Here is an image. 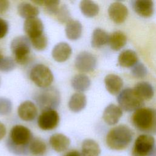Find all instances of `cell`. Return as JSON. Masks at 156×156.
Returning <instances> with one entry per match:
<instances>
[{"instance_id":"cell-31","label":"cell","mask_w":156,"mask_h":156,"mask_svg":"<svg viewBox=\"0 0 156 156\" xmlns=\"http://www.w3.org/2000/svg\"><path fill=\"white\" fill-rule=\"evenodd\" d=\"M43 5L48 13L56 15L60 9V1L58 0H46L44 1Z\"/></svg>"},{"instance_id":"cell-40","label":"cell","mask_w":156,"mask_h":156,"mask_svg":"<svg viewBox=\"0 0 156 156\" xmlns=\"http://www.w3.org/2000/svg\"><path fill=\"white\" fill-rule=\"evenodd\" d=\"M148 156H156V145L154 147V149L152 150L151 153Z\"/></svg>"},{"instance_id":"cell-5","label":"cell","mask_w":156,"mask_h":156,"mask_svg":"<svg viewBox=\"0 0 156 156\" xmlns=\"http://www.w3.org/2000/svg\"><path fill=\"white\" fill-rule=\"evenodd\" d=\"M31 43L26 36H18L11 42L10 49L15 60L20 65L26 63L30 58Z\"/></svg>"},{"instance_id":"cell-25","label":"cell","mask_w":156,"mask_h":156,"mask_svg":"<svg viewBox=\"0 0 156 156\" xmlns=\"http://www.w3.org/2000/svg\"><path fill=\"white\" fill-rule=\"evenodd\" d=\"M109 35L103 29H95L92 34L91 44L94 48H99L108 43Z\"/></svg>"},{"instance_id":"cell-28","label":"cell","mask_w":156,"mask_h":156,"mask_svg":"<svg viewBox=\"0 0 156 156\" xmlns=\"http://www.w3.org/2000/svg\"><path fill=\"white\" fill-rule=\"evenodd\" d=\"M29 154L33 156H43L47 151V146L44 140L40 138H33L29 146Z\"/></svg>"},{"instance_id":"cell-38","label":"cell","mask_w":156,"mask_h":156,"mask_svg":"<svg viewBox=\"0 0 156 156\" xmlns=\"http://www.w3.org/2000/svg\"><path fill=\"white\" fill-rule=\"evenodd\" d=\"M63 156H83L82 153L77 150L73 149L66 152Z\"/></svg>"},{"instance_id":"cell-30","label":"cell","mask_w":156,"mask_h":156,"mask_svg":"<svg viewBox=\"0 0 156 156\" xmlns=\"http://www.w3.org/2000/svg\"><path fill=\"white\" fill-rule=\"evenodd\" d=\"M29 40L33 47L38 51H43L45 49L48 45V39L44 34L37 37Z\"/></svg>"},{"instance_id":"cell-37","label":"cell","mask_w":156,"mask_h":156,"mask_svg":"<svg viewBox=\"0 0 156 156\" xmlns=\"http://www.w3.org/2000/svg\"><path fill=\"white\" fill-rule=\"evenodd\" d=\"M9 1L7 0H0V15H2L7 12L9 7Z\"/></svg>"},{"instance_id":"cell-9","label":"cell","mask_w":156,"mask_h":156,"mask_svg":"<svg viewBox=\"0 0 156 156\" xmlns=\"http://www.w3.org/2000/svg\"><path fill=\"white\" fill-rule=\"evenodd\" d=\"M58 113L54 109L43 110L38 118V126L43 130H51L56 128L59 123Z\"/></svg>"},{"instance_id":"cell-12","label":"cell","mask_w":156,"mask_h":156,"mask_svg":"<svg viewBox=\"0 0 156 156\" xmlns=\"http://www.w3.org/2000/svg\"><path fill=\"white\" fill-rule=\"evenodd\" d=\"M43 29V24L41 20L37 17L26 19L24 23V30L29 39L42 35Z\"/></svg>"},{"instance_id":"cell-6","label":"cell","mask_w":156,"mask_h":156,"mask_svg":"<svg viewBox=\"0 0 156 156\" xmlns=\"http://www.w3.org/2000/svg\"><path fill=\"white\" fill-rule=\"evenodd\" d=\"M30 80L38 87L48 88L53 82L54 76L50 69L43 64L34 66L30 72Z\"/></svg>"},{"instance_id":"cell-35","label":"cell","mask_w":156,"mask_h":156,"mask_svg":"<svg viewBox=\"0 0 156 156\" xmlns=\"http://www.w3.org/2000/svg\"><path fill=\"white\" fill-rule=\"evenodd\" d=\"M12 109L11 101L4 98H0V115H6L9 114Z\"/></svg>"},{"instance_id":"cell-39","label":"cell","mask_w":156,"mask_h":156,"mask_svg":"<svg viewBox=\"0 0 156 156\" xmlns=\"http://www.w3.org/2000/svg\"><path fill=\"white\" fill-rule=\"evenodd\" d=\"M7 133V130L5 125L0 122V141L4 138Z\"/></svg>"},{"instance_id":"cell-41","label":"cell","mask_w":156,"mask_h":156,"mask_svg":"<svg viewBox=\"0 0 156 156\" xmlns=\"http://www.w3.org/2000/svg\"><path fill=\"white\" fill-rule=\"evenodd\" d=\"M4 57V56L2 55V53H1V52L0 51V62L1 61V60L2 59V58Z\"/></svg>"},{"instance_id":"cell-18","label":"cell","mask_w":156,"mask_h":156,"mask_svg":"<svg viewBox=\"0 0 156 156\" xmlns=\"http://www.w3.org/2000/svg\"><path fill=\"white\" fill-rule=\"evenodd\" d=\"M72 53L71 46L65 42H61L56 44L52 49V56L54 60L63 62L67 60Z\"/></svg>"},{"instance_id":"cell-4","label":"cell","mask_w":156,"mask_h":156,"mask_svg":"<svg viewBox=\"0 0 156 156\" xmlns=\"http://www.w3.org/2000/svg\"><path fill=\"white\" fill-rule=\"evenodd\" d=\"M117 101L119 107L126 112H135L144 105V100L138 96L134 89L130 88L121 91Z\"/></svg>"},{"instance_id":"cell-27","label":"cell","mask_w":156,"mask_h":156,"mask_svg":"<svg viewBox=\"0 0 156 156\" xmlns=\"http://www.w3.org/2000/svg\"><path fill=\"white\" fill-rule=\"evenodd\" d=\"M133 89L144 101L149 100L154 96V88L149 82L144 81L140 82L135 85Z\"/></svg>"},{"instance_id":"cell-26","label":"cell","mask_w":156,"mask_h":156,"mask_svg":"<svg viewBox=\"0 0 156 156\" xmlns=\"http://www.w3.org/2000/svg\"><path fill=\"white\" fill-rule=\"evenodd\" d=\"M91 85L90 78L84 74H79L73 77L71 80V85L74 90L79 93L87 90Z\"/></svg>"},{"instance_id":"cell-17","label":"cell","mask_w":156,"mask_h":156,"mask_svg":"<svg viewBox=\"0 0 156 156\" xmlns=\"http://www.w3.org/2000/svg\"><path fill=\"white\" fill-rule=\"evenodd\" d=\"M104 83L107 90L112 95L119 94L123 87L122 79L114 74L107 75L104 78Z\"/></svg>"},{"instance_id":"cell-22","label":"cell","mask_w":156,"mask_h":156,"mask_svg":"<svg viewBox=\"0 0 156 156\" xmlns=\"http://www.w3.org/2000/svg\"><path fill=\"white\" fill-rule=\"evenodd\" d=\"M82 26L80 21L71 20L66 24L65 34L67 38L70 40L79 39L82 34Z\"/></svg>"},{"instance_id":"cell-13","label":"cell","mask_w":156,"mask_h":156,"mask_svg":"<svg viewBox=\"0 0 156 156\" xmlns=\"http://www.w3.org/2000/svg\"><path fill=\"white\" fill-rule=\"evenodd\" d=\"M122 115V109L115 104H110L104 109L102 118L107 124L113 126L118 123Z\"/></svg>"},{"instance_id":"cell-24","label":"cell","mask_w":156,"mask_h":156,"mask_svg":"<svg viewBox=\"0 0 156 156\" xmlns=\"http://www.w3.org/2000/svg\"><path fill=\"white\" fill-rule=\"evenodd\" d=\"M127 37L124 32L120 30L113 32L109 36L108 44L113 51H119L126 44Z\"/></svg>"},{"instance_id":"cell-36","label":"cell","mask_w":156,"mask_h":156,"mask_svg":"<svg viewBox=\"0 0 156 156\" xmlns=\"http://www.w3.org/2000/svg\"><path fill=\"white\" fill-rule=\"evenodd\" d=\"M9 25L7 22L0 18V39L4 37L8 32Z\"/></svg>"},{"instance_id":"cell-11","label":"cell","mask_w":156,"mask_h":156,"mask_svg":"<svg viewBox=\"0 0 156 156\" xmlns=\"http://www.w3.org/2000/svg\"><path fill=\"white\" fill-rule=\"evenodd\" d=\"M108 13L110 19L116 24L122 23L128 15V9L126 6L120 2L112 3L108 9Z\"/></svg>"},{"instance_id":"cell-2","label":"cell","mask_w":156,"mask_h":156,"mask_svg":"<svg viewBox=\"0 0 156 156\" xmlns=\"http://www.w3.org/2000/svg\"><path fill=\"white\" fill-rule=\"evenodd\" d=\"M133 132L126 125L120 124L111 129L105 138L107 146L112 150L121 151L127 148L132 141Z\"/></svg>"},{"instance_id":"cell-14","label":"cell","mask_w":156,"mask_h":156,"mask_svg":"<svg viewBox=\"0 0 156 156\" xmlns=\"http://www.w3.org/2000/svg\"><path fill=\"white\" fill-rule=\"evenodd\" d=\"M18 115L23 121L34 120L37 115V108L35 104L30 101H25L18 108Z\"/></svg>"},{"instance_id":"cell-1","label":"cell","mask_w":156,"mask_h":156,"mask_svg":"<svg viewBox=\"0 0 156 156\" xmlns=\"http://www.w3.org/2000/svg\"><path fill=\"white\" fill-rule=\"evenodd\" d=\"M29 129L23 125H15L10 130L6 141L9 151L18 156H25L29 154V146L33 138Z\"/></svg>"},{"instance_id":"cell-23","label":"cell","mask_w":156,"mask_h":156,"mask_svg":"<svg viewBox=\"0 0 156 156\" xmlns=\"http://www.w3.org/2000/svg\"><path fill=\"white\" fill-rule=\"evenodd\" d=\"M18 13L23 18L28 19L37 17L39 14L38 8L29 2H22L20 3L17 7Z\"/></svg>"},{"instance_id":"cell-21","label":"cell","mask_w":156,"mask_h":156,"mask_svg":"<svg viewBox=\"0 0 156 156\" xmlns=\"http://www.w3.org/2000/svg\"><path fill=\"white\" fill-rule=\"evenodd\" d=\"M87 98L82 93H76L73 94L68 102V107L71 111L78 113L82 110L86 106Z\"/></svg>"},{"instance_id":"cell-33","label":"cell","mask_w":156,"mask_h":156,"mask_svg":"<svg viewBox=\"0 0 156 156\" xmlns=\"http://www.w3.org/2000/svg\"><path fill=\"white\" fill-rule=\"evenodd\" d=\"M132 74L136 78H143L147 74V69L146 67L142 63L138 62L131 69Z\"/></svg>"},{"instance_id":"cell-3","label":"cell","mask_w":156,"mask_h":156,"mask_svg":"<svg viewBox=\"0 0 156 156\" xmlns=\"http://www.w3.org/2000/svg\"><path fill=\"white\" fill-rule=\"evenodd\" d=\"M132 121L138 130L149 135H156V109L141 108L134 112Z\"/></svg>"},{"instance_id":"cell-29","label":"cell","mask_w":156,"mask_h":156,"mask_svg":"<svg viewBox=\"0 0 156 156\" xmlns=\"http://www.w3.org/2000/svg\"><path fill=\"white\" fill-rule=\"evenodd\" d=\"M79 7L80 11L83 15L88 18H92L96 16L99 11V5L92 1H82L80 3Z\"/></svg>"},{"instance_id":"cell-34","label":"cell","mask_w":156,"mask_h":156,"mask_svg":"<svg viewBox=\"0 0 156 156\" xmlns=\"http://www.w3.org/2000/svg\"><path fill=\"white\" fill-rule=\"evenodd\" d=\"M15 68V61L10 57H4L0 62V70L4 72H9Z\"/></svg>"},{"instance_id":"cell-19","label":"cell","mask_w":156,"mask_h":156,"mask_svg":"<svg viewBox=\"0 0 156 156\" xmlns=\"http://www.w3.org/2000/svg\"><path fill=\"white\" fill-rule=\"evenodd\" d=\"M118 64L124 68H132L138 62V58L136 53L130 49L122 51L118 58Z\"/></svg>"},{"instance_id":"cell-20","label":"cell","mask_w":156,"mask_h":156,"mask_svg":"<svg viewBox=\"0 0 156 156\" xmlns=\"http://www.w3.org/2000/svg\"><path fill=\"white\" fill-rule=\"evenodd\" d=\"M101 152V147L95 140L88 138L83 141L81 147L83 156H99Z\"/></svg>"},{"instance_id":"cell-16","label":"cell","mask_w":156,"mask_h":156,"mask_svg":"<svg viewBox=\"0 0 156 156\" xmlns=\"http://www.w3.org/2000/svg\"><path fill=\"white\" fill-rule=\"evenodd\" d=\"M133 10L140 16L149 18L154 13V2L152 1L135 0L131 2Z\"/></svg>"},{"instance_id":"cell-10","label":"cell","mask_w":156,"mask_h":156,"mask_svg":"<svg viewBox=\"0 0 156 156\" xmlns=\"http://www.w3.org/2000/svg\"><path fill=\"white\" fill-rule=\"evenodd\" d=\"M96 57L87 51L80 52L75 59V66L78 71L82 73L93 71L96 67Z\"/></svg>"},{"instance_id":"cell-15","label":"cell","mask_w":156,"mask_h":156,"mask_svg":"<svg viewBox=\"0 0 156 156\" xmlns=\"http://www.w3.org/2000/svg\"><path fill=\"white\" fill-rule=\"evenodd\" d=\"M49 143L54 151L57 152H62L68 149L70 145L71 141L65 135L57 133L50 136Z\"/></svg>"},{"instance_id":"cell-8","label":"cell","mask_w":156,"mask_h":156,"mask_svg":"<svg viewBox=\"0 0 156 156\" xmlns=\"http://www.w3.org/2000/svg\"><path fill=\"white\" fill-rule=\"evenodd\" d=\"M155 146L154 136L149 134H141L135 141L132 151V156H148Z\"/></svg>"},{"instance_id":"cell-32","label":"cell","mask_w":156,"mask_h":156,"mask_svg":"<svg viewBox=\"0 0 156 156\" xmlns=\"http://www.w3.org/2000/svg\"><path fill=\"white\" fill-rule=\"evenodd\" d=\"M57 16V20L61 23H67L71 20L70 13L69 10L66 5H63L62 6L60 7V9L55 15Z\"/></svg>"},{"instance_id":"cell-7","label":"cell","mask_w":156,"mask_h":156,"mask_svg":"<svg viewBox=\"0 0 156 156\" xmlns=\"http://www.w3.org/2000/svg\"><path fill=\"white\" fill-rule=\"evenodd\" d=\"M38 105L43 110L57 107L60 101L59 92L54 87L46 88L36 98Z\"/></svg>"}]
</instances>
